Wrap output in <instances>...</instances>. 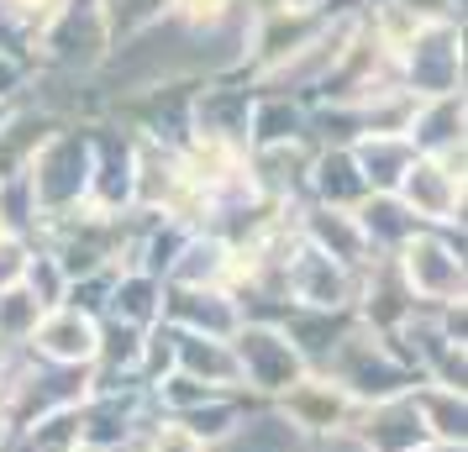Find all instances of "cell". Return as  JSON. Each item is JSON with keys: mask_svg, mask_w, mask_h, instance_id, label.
<instances>
[{"mask_svg": "<svg viewBox=\"0 0 468 452\" xmlns=\"http://www.w3.org/2000/svg\"><path fill=\"white\" fill-rule=\"evenodd\" d=\"M242 358L253 363V373H258L263 389H279L290 373H295V352H290V342H279V337H248Z\"/></svg>", "mask_w": 468, "mask_h": 452, "instance_id": "obj_1", "label": "cell"}, {"mask_svg": "<svg viewBox=\"0 0 468 452\" xmlns=\"http://www.w3.org/2000/svg\"><path fill=\"white\" fill-rule=\"evenodd\" d=\"M43 347L53 358H90L95 352V331L85 321H53L43 331Z\"/></svg>", "mask_w": 468, "mask_h": 452, "instance_id": "obj_2", "label": "cell"}]
</instances>
